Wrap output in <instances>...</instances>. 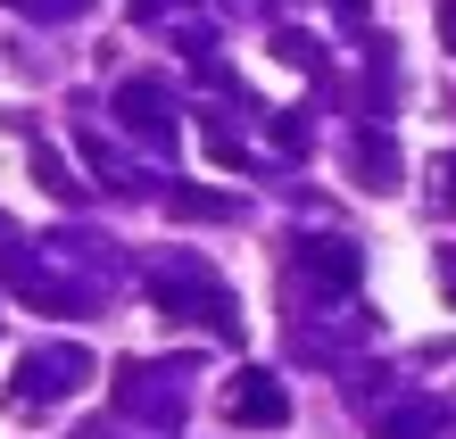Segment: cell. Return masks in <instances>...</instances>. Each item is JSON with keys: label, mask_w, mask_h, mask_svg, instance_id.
<instances>
[{"label": "cell", "mask_w": 456, "mask_h": 439, "mask_svg": "<svg viewBox=\"0 0 456 439\" xmlns=\"http://www.w3.org/2000/svg\"><path fill=\"white\" fill-rule=\"evenodd\" d=\"M240 415H249V423H282V390H265V381H240Z\"/></svg>", "instance_id": "1"}, {"label": "cell", "mask_w": 456, "mask_h": 439, "mask_svg": "<svg viewBox=\"0 0 456 439\" xmlns=\"http://www.w3.org/2000/svg\"><path fill=\"white\" fill-rule=\"evenodd\" d=\"M440 34H448V42H456V0H448V9H440Z\"/></svg>", "instance_id": "2"}]
</instances>
